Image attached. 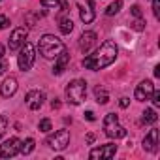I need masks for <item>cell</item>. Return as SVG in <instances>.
I'll list each match as a JSON object with an SVG mask.
<instances>
[{
    "label": "cell",
    "mask_w": 160,
    "mask_h": 160,
    "mask_svg": "<svg viewBox=\"0 0 160 160\" xmlns=\"http://www.w3.org/2000/svg\"><path fill=\"white\" fill-rule=\"evenodd\" d=\"M66 98L70 104L79 106L81 102H85L87 98V81L85 79H73L66 87Z\"/></svg>",
    "instance_id": "3957f363"
},
{
    "label": "cell",
    "mask_w": 160,
    "mask_h": 160,
    "mask_svg": "<svg viewBox=\"0 0 160 160\" xmlns=\"http://www.w3.org/2000/svg\"><path fill=\"white\" fill-rule=\"evenodd\" d=\"M128 104H130L128 98H121V100H119V106H121V108H128Z\"/></svg>",
    "instance_id": "1f68e13d"
},
{
    "label": "cell",
    "mask_w": 160,
    "mask_h": 160,
    "mask_svg": "<svg viewBox=\"0 0 160 160\" xmlns=\"http://www.w3.org/2000/svg\"><path fill=\"white\" fill-rule=\"evenodd\" d=\"M0 57H4V45H0Z\"/></svg>",
    "instance_id": "d590c367"
},
{
    "label": "cell",
    "mask_w": 160,
    "mask_h": 160,
    "mask_svg": "<svg viewBox=\"0 0 160 160\" xmlns=\"http://www.w3.org/2000/svg\"><path fill=\"white\" fill-rule=\"evenodd\" d=\"M115 152H117V145H113V143H106V145H100V147L92 149L89 156H91L92 160H96V158H113Z\"/></svg>",
    "instance_id": "30bf717a"
},
{
    "label": "cell",
    "mask_w": 160,
    "mask_h": 160,
    "mask_svg": "<svg viewBox=\"0 0 160 160\" xmlns=\"http://www.w3.org/2000/svg\"><path fill=\"white\" fill-rule=\"evenodd\" d=\"M6 128H8V119L4 117V115H0V138L4 136V132H6Z\"/></svg>",
    "instance_id": "d4e9b609"
},
{
    "label": "cell",
    "mask_w": 160,
    "mask_h": 160,
    "mask_svg": "<svg viewBox=\"0 0 160 160\" xmlns=\"http://www.w3.org/2000/svg\"><path fill=\"white\" fill-rule=\"evenodd\" d=\"M21 149V141L17 138H12L8 141H4L0 145V158H10V156H15Z\"/></svg>",
    "instance_id": "9c48e42d"
},
{
    "label": "cell",
    "mask_w": 160,
    "mask_h": 160,
    "mask_svg": "<svg viewBox=\"0 0 160 160\" xmlns=\"http://www.w3.org/2000/svg\"><path fill=\"white\" fill-rule=\"evenodd\" d=\"M51 108H53V109H58V108H60V102H58V100L55 98V100L51 102Z\"/></svg>",
    "instance_id": "d6a6232c"
},
{
    "label": "cell",
    "mask_w": 160,
    "mask_h": 160,
    "mask_svg": "<svg viewBox=\"0 0 160 160\" xmlns=\"http://www.w3.org/2000/svg\"><path fill=\"white\" fill-rule=\"evenodd\" d=\"M132 28L134 30H138V32H141V30H145V21L141 19V17H138L134 23H132Z\"/></svg>",
    "instance_id": "603a6c76"
},
{
    "label": "cell",
    "mask_w": 160,
    "mask_h": 160,
    "mask_svg": "<svg viewBox=\"0 0 160 160\" xmlns=\"http://www.w3.org/2000/svg\"><path fill=\"white\" fill-rule=\"evenodd\" d=\"M94 141V134H87V143H92Z\"/></svg>",
    "instance_id": "836d02e7"
},
{
    "label": "cell",
    "mask_w": 160,
    "mask_h": 160,
    "mask_svg": "<svg viewBox=\"0 0 160 160\" xmlns=\"http://www.w3.org/2000/svg\"><path fill=\"white\" fill-rule=\"evenodd\" d=\"M8 23H10V19H8L6 15H0V30L6 28V27H8Z\"/></svg>",
    "instance_id": "f1b7e54d"
},
{
    "label": "cell",
    "mask_w": 160,
    "mask_h": 160,
    "mask_svg": "<svg viewBox=\"0 0 160 160\" xmlns=\"http://www.w3.org/2000/svg\"><path fill=\"white\" fill-rule=\"evenodd\" d=\"M132 15L134 17H141V8L136 4V6H132Z\"/></svg>",
    "instance_id": "f546056e"
},
{
    "label": "cell",
    "mask_w": 160,
    "mask_h": 160,
    "mask_svg": "<svg viewBox=\"0 0 160 160\" xmlns=\"http://www.w3.org/2000/svg\"><path fill=\"white\" fill-rule=\"evenodd\" d=\"M79 6V17L83 23H92L96 13H94V0H75Z\"/></svg>",
    "instance_id": "8992f818"
},
{
    "label": "cell",
    "mask_w": 160,
    "mask_h": 160,
    "mask_svg": "<svg viewBox=\"0 0 160 160\" xmlns=\"http://www.w3.org/2000/svg\"><path fill=\"white\" fill-rule=\"evenodd\" d=\"M43 100H45V94L40 92V91H28L27 96H25V104H27V108L32 109V111L40 109L42 104H43Z\"/></svg>",
    "instance_id": "7c38bea8"
},
{
    "label": "cell",
    "mask_w": 160,
    "mask_h": 160,
    "mask_svg": "<svg viewBox=\"0 0 160 160\" xmlns=\"http://www.w3.org/2000/svg\"><path fill=\"white\" fill-rule=\"evenodd\" d=\"M32 151H34V139H32V138H27V139L21 143L19 152H21V154H30Z\"/></svg>",
    "instance_id": "ffe728a7"
},
{
    "label": "cell",
    "mask_w": 160,
    "mask_h": 160,
    "mask_svg": "<svg viewBox=\"0 0 160 160\" xmlns=\"http://www.w3.org/2000/svg\"><path fill=\"white\" fill-rule=\"evenodd\" d=\"M94 45H96V32L87 30V32H83L81 36H79V49H81L83 53H89Z\"/></svg>",
    "instance_id": "4fadbf2b"
},
{
    "label": "cell",
    "mask_w": 160,
    "mask_h": 160,
    "mask_svg": "<svg viewBox=\"0 0 160 160\" xmlns=\"http://www.w3.org/2000/svg\"><path fill=\"white\" fill-rule=\"evenodd\" d=\"M68 62H70V53L64 49V51H60V53L57 55V62H55V68H53V72H55L57 75H60V73L66 70Z\"/></svg>",
    "instance_id": "2e32d148"
},
{
    "label": "cell",
    "mask_w": 160,
    "mask_h": 160,
    "mask_svg": "<svg viewBox=\"0 0 160 160\" xmlns=\"http://www.w3.org/2000/svg\"><path fill=\"white\" fill-rule=\"evenodd\" d=\"M121 8H122V0H115V2H111V4L108 6L106 15H115V13H119Z\"/></svg>",
    "instance_id": "7402d4cb"
},
{
    "label": "cell",
    "mask_w": 160,
    "mask_h": 160,
    "mask_svg": "<svg viewBox=\"0 0 160 160\" xmlns=\"http://www.w3.org/2000/svg\"><path fill=\"white\" fill-rule=\"evenodd\" d=\"M27 36H28V30H27L25 27L15 28V30L12 32V36H10V43H8V45H10V51H19V49L23 47Z\"/></svg>",
    "instance_id": "ba28073f"
},
{
    "label": "cell",
    "mask_w": 160,
    "mask_h": 160,
    "mask_svg": "<svg viewBox=\"0 0 160 160\" xmlns=\"http://www.w3.org/2000/svg\"><path fill=\"white\" fill-rule=\"evenodd\" d=\"M49 130H51V121H49V119H42V121H40V132L47 134Z\"/></svg>",
    "instance_id": "cb8c5ba5"
},
{
    "label": "cell",
    "mask_w": 160,
    "mask_h": 160,
    "mask_svg": "<svg viewBox=\"0 0 160 160\" xmlns=\"http://www.w3.org/2000/svg\"><path fill=\"white\" fill-rule=\"evenodd\" d=\"M85 119H87V121H96V115H94L92 111H85Z\"/></svg>",
    "instance_id": "4dcf8cb0"
},
{
    "label": "cell",
    "mask_w": 160,
    "mask_h": 160,
    "mask_svg": "<svg viewBox=\"0 0 160 160\" xmlns=\"http://www.w3.org/2000/svg\"><path fill=\"white\" fill-rule=\"evenodd\" d=\"M15 92H17V79H15V77L4 79L2 87H0V94H2L4 98H10V96H13Z\"/></svg>",
    "instance_id": "9a60e30c"
},
{
    "label": "cell",
    "mask_w": 160,
    "mask_h": 160,
    "mask_svg": "<svg viewBox=\"0 0 160 160\" xmlns=\"http://www.w3.org/2000/svg\"><path fill=\"white\" fill-rule=\"evenodd\" d=\"M104 132L111 139H119V138L126 136V128H122L119 124V117L115 113H108L106 115V119H104Z\"/></svg>",
    "instance_id": "277c9868"
},
{
    "label": "cell",
    "mask_w": 160,
    "mask_h": 160,
    "mask_svg": "<svg viewBox=\"0 0 160 160\" xmlns=\"http://www.w3.org/2000/svg\"><path fill=\"white\" fill-rule=\"evenodd\" d=\"M151 98H152V104H154V108H158V106H160V92H158V91H152Z\"/></svg>",
    "instance_id": "83f0119b"
},
{
    "label": "cell",
    "mask_w": 160,
    "mask_h": 160,
    "mask_svg": "<svg viewBox=\"0 0 160 160\" xmlns=\"http://www.w3.org/2000/svg\"><path fill=\"white\" fill-rule=\"evenodd\" d=\"M8 68H10V62H8V58L0 57V73H4V72H6Z\"/></svg>",
    "instance_id": "4316f807"
},
{
    "label": "cell",
    "mask_w": 160,
    "mask_h": 160,
    "mask_svg": "<svg viewBox=\"0 0 160 160\" xmlns=\"http://www.w3.org/2000/svg\"><path fill=\"white\" fill-rule=\"evenodd\" d=\"M94 96H96L98 104H108V100H109V94H108V91L104 87H96L94 89Z\"/></svg>",
    "instance_id": "d6986e66"
},
{
    "label": "cell",
    "mask_w": 160,
    "mask_h": 160,
    "mask_svg": "<svg viewBox=\"0 0 160 160\" xmlns=\"http://www.w3.org/2000/svg\"><path fill=\"white\" fill-rule=\"evenodd\" d=\"M34 60H36V53H34V45L25 42L23 47H21V53H19V58H17V64L23 72H28L32 66H34Z\"/></svg>",
    "instance_id": "5b68a950"
},
{
    "label": "cell",
    "mask_w": 160,
    "mask_h": 160,
    "mask_svg": "<svg viewBox=\"0 0 160 160\" xmlns=\"http://www.w3.org/2000/svg\"><path fill=\"white\" fill-rule=\"evenodd\" d=\"M156 119H158V115H156V111L154 109H145L143 111V117H141V121H143V124H152V122H156Z\"/></svg>",
    "instance_id": "ac0fdd59"
},
{
    "label": "cell",
    "mask_w": 160,
    "mask_h": 160,
    "mask_svg": "<svg viewBox=\"0 0 160 160\" xmlns=\"http://www.w3.org/2000/svg\"><path fill=\"white\" fill-rule=\"evenodd\" d=\"M154 77H160V66H154Z\"/></svg>",
    "instance_id": "e575fe53"
},
{
    "label": "cell",
    "mask_w": 160,
    "mask_h": 160,
    "mask_svg": "<svg viewBox=\"0 0 160 160\" xmlns=\"http://www.w3.org/2000/svg\"><path fill=\"white\" fill-rule=\"evenodd\" d=\"M38 49H40V55L43 58H49L51 60V58H57V55L60 51H64V43H62V40H58L53 34H43L40 38Z\"/></svg>",
    "instance_id": "7a4b0ae2"
},
{
    "label": "cell",
    "mask_w": 160,
    "mask_h": 160,
    "mask_svg": "<svg viewBox=\"0 0 160 160\" xmlns=\"http://www.w3.org/2000/svg\"><path fill=\"white\" fill-rule=\"evenodd\" d=\"M68 143H70V132H68L66 128L55 132V136H51V138L47 139V145H49L51 149H55V151H62V149H66Z\"/></svg>",
    "instance_id": "52a82bcc"
},
{
    "label": "cell",
    "mask_w": 160,
    "mask_h": 160,
    "mask_svg": "<svg viewBox=\"0 0 160 160\" xmlns=\"http://www.w3.org/2000/svg\"><path fill=\"white\" fill-rule=\"evenodd\" d=\"M42 6L43 8H51V10H60V12L68 10L66 0H42Z\"/></svg>",
    "instance_id": "e0dca14e"
},
{
    "label": "cell",
    "mask_w": 160,
    "mask_h": 160,
    "mask_svg": "<svg viewBox=\"0 0 160 160\" xmlns=\"http://www.w3.org/2000/svg\"><path fill=\"white\" fill-rule=\"evenodd\" d=\"M152 13L156 19H160V0H152Z\"/></svg>",
    "instance_id": "484cf974"
},
{
    "label": "cell",
    "mask_w": 160,
    "mask_h": 160,
    "mask_svg": "<svg viewBox=\"0 0 160 160\" xmlns=\"http://www.w3.org/2000/svg\"><path fill=\"white\" fill-rule=\"evenodd\" d=\"M117 53H119V49H117L115 42L106 40L94 55H89V57H85V58H83V66H85L87 70H92V72L102 70V68H108L109 64H113V62H115Z\"/></svg>",
    "instance_id": "6da1fadb"
},
{
    "label": "cell",
    "mask_w": 160,
    "mask_h": 160,
    "mask_svg": "<svg viewBox=\"0 0 160 160\" xmlns=\"http://www.w3.org/2000/svg\"><path fill=\"white\" fill-rule=\"evenodd\" d=\"M58 27H60V32H62V34H70V32L73 30V23H72V19H60Z\"/></svg>",
    "instance_id": "44dd1931"
},
{
    "label": "cell",
    "mask_w": 160,
    "mask_h": 160,
    "mask_svg": "<svg viewBox=\"0 0 160 160\" xmlns=\"http://www.w3.org/2000/svg\"><path fill=\"white\" fill-rule=\"evenodd\" d=\"M152 91H154V85H152V81L145 79V81H141V83L136 87V92H134V96H136V100H138V102H145V100H149V98H151Z\"/></svg>",
    "instance_id": "8fae6325"
},
{
    "label": "cell",
    "mask_w": 160,
    "mask_h": 160,
    "mask_svg": "<svg viewBox=\"0 0 160 160\" xmlns=\"http://www.w3.org/2000/svg\"><path fill=\"white\" fill-rule=\"evenodd\" d=\"M156 145H158V130L152 128V130H149V134L143 138V149L149 151V152H154V151H156Z\"/></svg>",
    "instance_id": "5bb4252c"
}]
</instances>
